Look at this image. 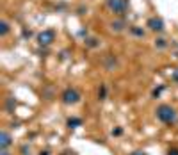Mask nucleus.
Returning a JSON list of instances; mask_svg holds the SVG:
<instances>
[{
    "label": "nucleus",
    "mask_w": 178,
    "mask_h": 155,
    "mask_svg": "<svg viewBox=\"0 0 178 155\" xmlns=\"http://www.w3.org/2000/svg\"><path fill=\"white\" fill-rule=\"evenodd\" d=\"M2 155H9V152H7V150H4V152H2Z\"/></svg>",
    "instance_id": "13"
},
{
    "label": "nucleus",
    "mask_w": 178,
    "mask_h": 155,
    "mask_svg": "<svg viewBox=\"0 0 178 155\" xmlns=\"http://www.w3.org/2000/svg\"><path fill=\"white\" fill-rule=\"evenodd\" d=\"M68 125H70V127H78V125H82V120H78V118H71L70 121H68Z\"/></svg>",
    "instance_id": "7"
},
{
    "label": "nucleus",
    "mask_w": 178,
    "mask_h": 155,
    "mask_svg": "<svg viewBox=\"0 0 178 155\" xmlns=\"http://www.w3.org/2000/svg\"><path fill=\"white\" fill-rule=\"evenodd\" d=\"M167 155H178V150H169V152H167Z\"/></svg>",
    "instance_id": "11"
},
{
    "label": "nucleus",
    "mask_w": 178,
    "mask_h": 155,
    "mask_svg": "<svg viewBox=\"0 0 178 155\" xmlns=\"http://www.w3.org/2000/svg\"><path fill=\"white\" fill-rule=\"evenodd\" d=\"M130 155H148V153L142 152V150H137V152H134V153H130Z\"/></svg>",
    "instance_id": "9"
},
{
    "label": "nucleus",
    "mask_w": 178,
    "mask_h": 155,
    "mask_svg": "<svg viewBox=\"0 0 178 155\" xmlns=\"http://www.w3.org/2000/svg\"><path fill=\"white\" fill-rule=\"evenodd\" d=\"M148 25L151 27V30H162L164 29L162 20H158V18H151V20L148 21Z\"/></svg>",
    "instance_id": "6"
},
{
    "label": "nucleus",
    "mask_w": 178,
    "mask_h": 155,
    "mask_svg": "<svg viewBox=\"0 0 178 155\" xmlns=\"http://www.w3.org/2000/svg\"><path fill=\"white\" fill-rule=\"evenodd\" d=\"M112 134H114V135H119V134H121V128H116V130H112Z\"/></svg>",
    "instance_id": "12"
},
{
    "label": "nucleus",
    "mask_w": 178,
    "mask_h": 155,
    "mask_svg": "<svg viewBox=\"0 0 178 155\" xmlns=\"http://www.w3.org/2000/svg\"><path fill=\"white\" fill-rule=\"evenodd\" d=\"M157 118L162 123H175L176 121V111L171 105H158L157 107Z\"/></svg>",
    "instance_id": "1"
},
{
    "label": "nucleus",
    "mask_w": 178,
    "mask_h": 155,
    "mask_svg": "<svg viewBox=\"0 0 178 155\" xmlns=\"http://www.w3.org/2000/svg\"><path fill=\"white\" fill-rule=\"evenodd\" d=\"M78 100H80V95H78L75 89H66L63 93V102L64 104H77Z\"/></svg>",
    "instance_id": "2"
},
{
    "label": "nucleus",
    "mask_w": 178,
    "mask_h": 155,
    "mask_svg": "<svg viewBox=\"0 0 178 155\" xmlns=\"http://www.w3.org/2000/svg\"><path fill=\"white\" fill-rule=\"evenodd\" d=\"M173 80H175V82H178V70L173 73Z\"/></svg>",
    "instance_id": "10"
},
{
    "label": "nucleus",
    "mask_w": 178,
    "mask_h": 155,
    "mask_svg": "<svg viewBox=\"0 0 178 155\" xmlns=\"http://www.w3.org/2000/svg\"><path fill=\"white\" fill-rule=\"evenodd\" d=\"M7 30H9V27H7V23L4 21V23H2V36H6V34H7Z\"/></svg>",
    "instance_id": "8"
},
{
    "label": "nucleus",
    "mask_w": 178,
    "mask_h": 155,
    "mask_svg": "<svg viewBox=\"0 0 178 155\" xmlns=\"http://www.w3.org/2000/svg\"><path fill=\"white\" fill-rule=\"evenodd\" d=\"M54 41V32L52 30H45L39 34V43L41 45H50V43Z\"/></svg>",
    "instance_id": "4"
},
{
    "label": "nucleus",
    "mask_w": 178,
    "mask_h": 155,
    "mask_svg": "<svg viewBox=\"0 0 178 155\" xmlns=\"http://www.w3.org/2000/svg\"><path fill=\"white\" fill-rule=\"evenodd\" d=\"M109 7L114 9V13H123L127 4H125L123 0H109Z\"/></svg>",
    "instance_id": "3"
},
{
    "label": "nucleus",
    "mask_w": 178,
    "mask_h": 155,
    "mask_svg": "<svg viewBox=\"0 0 178 155\" xmlns=\"http://www.w3.org/2000/svg\"><path fill=\"white\" fill-rule=\"evenodd\" d=\"M0 146H2V150H7L11 146V135L7 134L6 130L0 134Z\"/></svg>",
    "instance_id": "5"
}]
</instances>
